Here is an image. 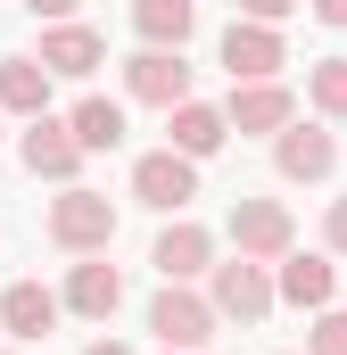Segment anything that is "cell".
Instances as JSON below:
<instances>
[{
	"mask_svg": "<svg viewBox=\"0 0 347 355\" xmlns=\"http://www.w3.org/2000/svg\"><path fill=\"white\" fill-rule=\"evenodd\" d=\"M50 240H58L67 257H108V248H116V198L67 182V190L50 198Z\"/></svg>",
	"mask_w": 347,
	"mask_h": 355,
	"instance_id": "1",
	"label": "cell"
},
{
	"mask_svg": "<svg viewBox=\"0 0 347 355\" xmlns=\"http://www.w3.org/2000/svg\"><path fill=\"white\" fill-rule=\"evenodd\" d=\"M223 232H232V257H248V265H273V257L298 248V215L281 198H232Z\"/></svg>",
	"mask_w": 347,
	"mask_h": 355,
	"instance_id": "2",
	"label": "cell"
},
{
	"mask_svg": "<svg viewBox=\"0 0 347 355\" xmlns=\"http://www.w3.org/2000/svg\"><path fill=\"white\" fill-rule=\"evenodd\" d=\"M207 306H215V322H240V331H257L264 314H273V265H248V257H232V265H207Z\"/></svg>",
	"mask_w": 347,
	"mask_h": 355,
	"instance_id": "3",
	"label": "cell"
},
{
	"mask_svg": "<svg viewBox=\"0 0 347 355\" xmlns=\"http://www.w3.org/2000/svg\"><path fill=\"white\" fill-rule=\"evenodd\" d=\"M273 166H281V182H331L339 174V132L289 116V124L273 132Z\"/></svg>",
	"mask_w": 347,
	"mask_h": 355,
	"instance_id": "4",
	"label": "cell"
},
{
	"mask_svg": "<svg viewBox=\"0 0 347 355\" xmlns=\"http://www.w3.org/2000/svg\"><path fill=\"white\" fill-rule=\"evenodd\" d=\"M149 331H158V347H215V306L190 281H166L149 297Z\"/></svg>",
	"mask_w": 347,
	"mask_h": 355,
	"instance_id": "5",
	"label": "cell"
},
{
	"mask_svg": "<svg viewBox=\"0 0 347 355\" xmlns=\"http://www.w3.org/2000/svg\"><path fill=\"white\" fill-rule=\"evenodd\" d=\"M223 75L232 83H273L281 67H289V50H281V25H248V17H232L223 25Z\"/></svg>",
	"mask_w": 347,
	"mask_h": 355,
	"instance_id": "6",
	"label": "cell"
},
{
	"mask_svg": "<svg viewBox=\"0 0 347 355\" xmlns=\"http://www.w3.org/2000/svg\"><path fill=\"white\" fill-rule=\"evenodd\" d=\"M17 157H25V174H33V182H58V190L83 174V149H75L67 116H25V141H17Z\"/></svg>",
	"mask_w": 347,
	"mask_h": 355,
	"instance_id": "7",
	"label": "cell"
},
{
	"mask_svg": "<svg viewBox=\"0 0 347 355\" xmlns=\"http://www.w3.org/2000/svg\"><path fill=\"white\" fill-rule=\"evenodd\" d=\"M133 198L158 207V215H182V207L198 198V166L174 157V149H149V157H133Z\"/></svg>",
	"mask_w": 347,
	"mask_h": 355,
	"instance_id": "8",
	"label": "cell"
},
{
	"mask_svg": "<svg viewBox=\"0 0 347 355\" xmlns=\"http://www.w3.org/2000/svg\"><path fill=\"white\" fill-rule=\"evenodd\" d=\"M124 91L141 107H182L190 99V58L182 50H133L124 58Z\"/></svg>",
	"mask_w": 347,
	"mask_h": 355,
	"instance_id": "9",
	"label": "cell"
},
{
	"mask_svg": "<svg viewBox=\"0 0 347 355\" xmlns=\"http://www.w3.org/2000/svg\"><path fill=\"white\" fill-rule=\"evenodd\" d=\"M331 289H339V272L331 257H273V306H298V314H323L331 306Z\"/></svg>",
	"mask_w": 347,
	"mask_h": 355,
	"instance_id": "10",
	"label": "cell"
},
{
	"mask_svg": "<svg viewBox=\"0 0 347 355\" xmlns=\"http://www.w3.org/2000/svg\"><path fill=\"white\" fill-rule=\"evenodd\" d=\"M58 314H67V306H58V289H42V281H8V289H0V331H8L17 347L50 339Z\"/></svg>",
	"mask_w": 347,
	"mask_h": 355,
	"instance_id": "11",
	"label": "cell"
},
{
	"mask_svg": "<svg viewBox=\"0 0 347 355\" xmlns=\"http://www.w3.org/2000/svg\"><path fill=\"white\" fill-rule=\"evenodd\" d=\"M289 116H298V91L281 83V75L273 83H232V99H223V124L232 132H281Z\"/></svg>",
	"mask_w": 347,
	"mask_h": 355,
	"instance_id": "12",
	"label": "cell"
},
{
	"mask_svg": "<svg viewBox=\"0 0 347 355\" xmlns=\"http://www.w3.org/2000/svg\"><path fill=\"white\" fill-rule=\"evenodd\" d=\"M149 265H158V281H198V272L215 265V232L190 223V215H174L166 232H158V248H149Z\"/></svg>",
	"mask_w": 347,
	"mask_h": 355,
	"instance_id": "13",
	"label": "cell"
},
{
	"mask_svg": "<svg viewBox=\"0 0 347 355\" xmlns=\"http://www.w3.org/2000/svg\"><path fill=\"white\" fill-rule=\"evenodd\" d=\"M58 306H67V314H83V322H108V314L124 306V272L108 265V257H83V265H67V289H58Z\"/></svg>",
	"mask_w": 347,
	"mask_h": 355,
	"instance_id": "14",
	"label": "cell"
},
{
	"mask_svg": "<svg viewBox=\"0 0 347 355\" xmlns=\"http://www.w3.org/2000/svg\"><path fill=\"white\" fill-rule=\"evenodd\" d=\"M33 58H42V75H75V83H83V75L108 67V42L67 17V25H42V50H33Z\"/></svg>",
	"mask_w": 347,
	"mask_h": 355,
	"instance_id": "15",
	"label": "cell"
},
{
	"mask_svg": "<svg viewBox=\"0 0 347 355\" xmlns=\"http://www.w3.org/2000/svg\"><path fill=\"white\" fill-rule=\"evenodd\" d=\"M166 149L174 157H190V166H207L223 141H232V124H223V107H207V99H182V107H166Z\"/></svg>",
	"mask_w": 347,
	"mask_h": 355,
	"instance_id": "16",
	"label": "cell"
},
{
	"mask_svg": "<svg viewBox=\"0 0 347 355\" xmlns=\"http://www.w3.org/2000/svg\"><path fill=\"white\" fill-rule=\"evenodd\" d=\"M133 33L141 50H182L198 33V0H133Z\"/></svg>",
	"mask_w": 347,
	"mask_h": 355,
	"instance_id": "17",
	"label": "cell"
},
{
	"mask_svg": "<svg viewBox=\"0 0 347 355\" xmlns=\"http://www.w3.org/2000/svg\"><path fill=\"white\" fill-rule=\"evenodd\" d=\"M0 116H50V75H42L33 50L0 58Z\"/></svg>",
	"mask_w": 347,
	"mask_h": 355,
	"instance_id": "18",
	"label": "cell"
},
{
	"mask_svg": "<svg viewBox=\"0 0 347 355\" xmlns=\"http://www.w3.org/2000/svg\"><path fill=\"white\" fill-rule=\"evenodd\" d=\"M67 132H75L83 157H99V149L124 141V107H116V99H75V107H67Z\"/></svg>",
	"mask_w": 347,
	"mask_h": 355,
	"instance_id": "19",
	"label": "cell"
},
{
	"mask_svg": "<svg viewBox=\"0 0 347 355\" xmlns=\"http://www.w3.org/2000/svg\"><path fill=\"white\" fill-rule=\"evenodd\" d=\"M306 99L323 124H347V58H314L306 67Z\"/></svg>",
	"mask_w": 347,
	"mask_h": 355,
	"instance_id": "20",
	"label": "cell"
},
{
	"mask_svg": "<svg viewBox=\"0 0 347 355\" xmlns=\"http://www.w3.org/2000/svg\"><path fill=\"white\" fill-rule=\"evenodd\" d=\"M306 355H347V314H339V306H323V314H314V331H306Z\"/></svg>",
	"mask_w": 347,
	"mask_h": 355,
	"instance_id": "21",
	"label": "cell"
},
{
	"mask_svg": "<svg viewBox=\"0 0 347 355\" xmlns=\"http://www.w3.org/2000/svg\"><path fill=\"white\" fill-rule=\"evenodd\" d=\"M248 25H281V17H298V0H232Z\"/></svg>",
	"mask_w": 347,
	"mask_h": 355,
	"instance_id": "22",
	"label": "cell"
},
{
	"mask_svg": "<svg viewBox=\"0 0 347 355\" xmlns=\"http://www.w3.org/2000/svg\"><path fill=\"white\" fill-rule=\"evenodd\" d=\"M323 248L347 257V198H331V215H323Z\"/></svg>",
	"mask_w": 347,
	"mask_h": 355,
	"instance_id": "23",
	"label": "cell"
},
{
	"mask_svg": "<svg viewBox=\"0 0 347 355\" xmlns=\"http://www.w3.org/2000/svg\"><path fill=\"white\" fill-rule=\"evenodd\" d=\"M298 8H314V25H331V33H347V0H298Z\"/></svg>",
	"mask_w": 347,
	"mask_h": 355,
	"instance_id": "24",
	"label": "cell"
},
{
	"mask_svg": "<svg viewBox=\"0 0 347 355\" xmlns=\"http://www.w3.org/2000/svg\"><path fill=\"white\" fill-rule=\"evenodd\" d=\"M25 8H33V17H42V25H67V17H75V8H83V0H25Z\"/></svg>",
	"mask_w": 347,
	"mask_h": 355,
	"instance_id": "25",
	"label": "cell"
},
{
	"mask_svg": "<svg viewBox=\"0 0 347 355\" xmlns=\"http://www.w3.org/2000/svg\"><path fill=\"white\" fill-rule=\"evenodd\" d=\"M83 355H133V347H124V339H91Z\"/></svg>",
	"mask_w": 347,
	"mask_h": 355,
	"instance_id": "26",
	"label": "cell"
},
{
	"mask_svg": "<svg viewBox=\"0 0 347 355\" xmlns=\"http://www.w3.org/2000/svg\"><path fill=\"white\" fill-rule=\"evenodd\" d=\"M166 355H215V347H166Z\"/></svg>",
	"mask_w": 347,
	"mask_h": 355,
	"instance_id": "27",
	"label": "cell"
},
{
	"mask_svg": "<svg viewBox=\"0 0 347 355\" xmlns=\"http://www.w3.org/2000/svg\"><path fill=\"white\" fill-rule=\"evenodd\" d=\"M0 355H8V347H0Z\"/></svg>",
	"mask_w": 347,
	"mask_h": 355,
	"instance_id": "28",
	"label": "cell"
}]
</instances>
